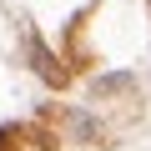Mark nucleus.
I'll list each match as a JSON object with an SVG mask.
<instances>
[{
	"label": "nucleus",
	"mask_w": 151,
	"mask_h": 151,
	"mask_svg": "<svg viewBox=\"0 0 151 151\" xmlns=\"http://www.w3.org/2000/svg\"><path fill=\"white\" fill-rule=\"evenodd\" d=\"M25 55H30V70L40 76L45 86H65V70H60V60L45 50V40H40L35 30H25Z\"/></svg>",
	"instance_id": "obj_1"
},
{
	"label": "nucleus",
	"mask_w": 151,
	"mask_h": 151,
	"mask_svg": "<svg viewBox=\"0 0 151 151\" xmlns=\"http://www.w3.org/2000/svg\"><path fill=\"white\" fill-rule=\"evenodd\" d=\"M146 5H151V0H146Z\"/></svg>",
	"instance_id": "obj_2"
}]
</instances>
